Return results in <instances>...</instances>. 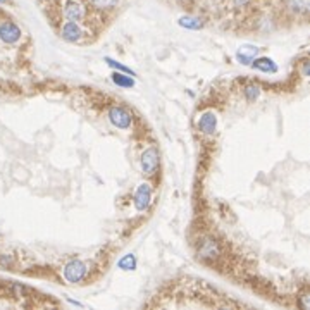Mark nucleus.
Wrapping results in <instances>:
<instances>
[{"label": "nucleus", "mask_w": 310, "mask_h": 310, "mask_svg": "<svg viewBox=\"0 0 310 310\" xmlns=\"http://www.w3.org/2000/svg\"><path fill=\"white\" fill-rule=\"evenodd\" d=\"M21 38V29H19L17 24L7 21L0 26V40L5 41V43H16V41Z\"/></svg>", "instance_id": "nucleus-3"}, {"label": "nucleus", "mask_w": 310, "mask_h": 310, "mask_svg": "<svg viewBox=\"0 0 310 310\" xmlns=\"http://www.w3.org/2000/svg\"><path fill=\"white\" fill-rule=\"evenodd\" d=\"M109 117L112 121V124L121 129H128L131 126V116L124 109H121V107H112L109 112Z\"/></svg>", "instance_id": "nucleus-4"}, {"label": "nucleus", "mask_w": 310, "mask_h": 310, "mask_svg": "<svg viewBox=\"0 0 310 310\" xmlns=\"http://www.w3.org/2000/svg\"><path fill=\"white\" fill-rule=\"evenodd\" d=\"M7 2V0H0V3H5Z\"/></svg>", "instance_id": "nucleus-18"}, {"label": "nucleus", "mask_w": 310, "mask_h": 310, "mask_svg": "<svg viewBox=\"0 0 310 310\" xmlns=\"http://www.w3.org/2000/svg\"><path fill=\"white\" fill-rule=\"evenodd\" d=\"M112 81L116 83V85L124 86V88H131L133 85H135V81H133L131 78H128V76H124V74H119V72L112 74Z\"/></svg>", "instance_id": "nucleus-10"}, {"label": "nucleus", "mask_w": 310, "mask_h": 310, "mask_svg": "<svg viewBox=\"0 0 310 310\" xmlns=\"http://www.w3.org/2000/svg\"><path fill=\"white\" fill-rule=\"evenodd\" d=\"M150 198H152L150 186L141 185L140 188H138L136 195H135V207L138 210H145L148 207V204H150Z\"/></svg>", "instance_id": "nucleus-6"}, {"label": "nucleus", "mask_w": 310, "mask_h": 310, "mask_svg": "<svg viewBox=\"0 0 310 310\" xmlns=\"http://www.w3.org/2000/svg\"><path fill=\"white\" fill-rule=\"evenodd\" d=\"M245 95L248 97V100H255V98L259 97V88L257 86H248L247 90H245Z\"/></svg>", "instance_id": "nucleus-15"}, {"label": "nucleus", "mask_w": 310, "mask_h": 310, "mask_svg": "<svg viewBox=\"0 0 310 310\" xmlns=\"http://www.w3.org/2000/svg\"><path fill=\"white\" fill-rule=\"evenodd\" d=\"M86 274V266L79 260H72L71 264H67L66 269H64V278L69 283H79Z\"/></svg>", "instance_id": "nucleus-1"}, {"label": "nucleus", "mask_w": 310, "mask_h": 310, "mask_svg": "<svg viewBox=\"0 0 310 310\" xmlns=\"http://www.w3.org/2000/svg\"><path fill=\"white\" fill-rule=\"evenodd\" d=\"M98 9H110L117 3V0H91Z\"/></svg>", "instance_id": "nucleus-14"}, {"label": "nucleus", "mask_w": 310, "mask_h": 310, "mask_svg": "<svg viewBox=\"0 0 310 310\" xmlns=\"http://www.w3.org/2000/svg\"><path fill=\"white\" fill-rule=\"evenodd\" d=\"M135 266H136V260L135 257H131V255H128V257H124L119 262V267L121 269H124V271H131V269H135Z\"/></svg>", "instance_id": "nucleus-13"}, {"label": "nucleus", "mask_w": 310, "mask_h": 310, "mask_svg": "<svg viewBox=\"0 0 310 310\" xmlns=\"http://www.w3.org/2000/svg\"><path fill=\"white\" fill-rule=\"evenodd\" d=\"M179 24L185 26V28H191V29H200L202 28V22L198 21V19H193V17H183L181 21H179Z\"/></svg>", "instance_id": "nucleus-11"}, {"label": "nucleus", "mask_w": 310, "mask_h": 310, "mask_svg": "<svg viewBox=\"0 0 310 310\" xmlns=\"http://www.w3.org/2000/svg\"><path fill=\"white\" fill-rule=\"evenodd\" d=\"M81 28H79V24L76 21H67L66 24H64L62 28V38L67 41H78L79 38H81Z\"/></svg>", "instance_id": "nucleus-7"}, {"label": "nucleus", "mask_w": 310, "mask_h": 310, "mask_svg": "<svg viewBox=\"0 0 310 310\" xmlns=\"http://www.w3.org/2000/svg\"><path fill=\"white\" fill-rule=\"evenodd\" d=\"M236 2H238V3H245L247 0H236Z\"/></svg>", "instance_id": "nucleus-17"}, {"label": "nucleus", "mask_w": 310, "mask_h": 310, "mask_svg": "<svg viewBox=\"0 0 310 310\" xmlns=\"http://www.w3.org/2000/svg\"><path fill=\"white\" fill-rule=\"evenodd\" d=\"M286 9L295 14H307L310 7V0H283Z\"/></svg>", "instance_id": "nucleus-9"}, {"label": "nucleus", "mask_w": 310, "mask_h": 310, "mask_svg": "<svg viewBox=\"0 0 310 310\" xmlns=\"http://www.w3.org/2000/svg\"><path fill=\"white\" fill-rule=\"evenodd\" d=\"M64 16H66L69 21L78 22L79 19H83V16H85V7L79 2H76V0H67L66 7H64Z\"/></svg>", "instance_id": "nucleus-5"}, {"label": "nucleus", "mask_w": 310, "mask_h": 310, "mask_svg": "<svg viewBox=\"0 0 310 310\" xmlns=\"http://www.w3.org/2000/svg\"><path fill=\"white\" fill-rule=\"evenodd\" d=\"M107 62H109V64H110V66H114V67H117V69H121V71H124V72H131V71H129V69H128V67H124V66H121V64H117V62H114V60H110V59H107ZM131 74H133V72H131Z\"/></svg>", "instance_id": "nucleus-16"}, {"label": "nucleus", "mask_w": 310, "mask_h": 310, "mask_svg": "<svg viewBox=\"0 0 310 310\" xmlns=\"http://www.w3.org/2000/svg\"><path fill=\"white\" fill-rule=\"evenodd\" d=\"M141 167H143L145 174H155L157 167H159V152H157V148L152 147L143 152V155H141Z\"/></svg>", "instance_id": "nucleus-2"}, {"label": "nucleus", "mask_w": 310, "mask_h": 310, "mask_svg": "<svg viewBox=\"0 0 310 310\" xmlns=\"http://www.w3.org/2000/svg\"><path fill=\"white\" fill-rule=\"evenodd\" d=\"M255 67L260 69V71H266V72H269V71H276V66L273 64V60H269V59H262V60H257V62L254 64Z\"/></svg>", "instance_id": "nucleus-12"}, {"label": "nucleus", "mask_w": 310, "mask_h": 310, "mask_svg": "<svg viewBox=\"0 0 310 310\" xmlns=\"http://www.w3.org/2000/svg\"><path fill=\"white\" fill-rule=\"evenodd\" d=\"M198 128H200V131L205 133V135H212V133L216 131V128H217L216 116H214L212 112L204 114V116L200 117V121H198Z\"/></svg>", "instance_id": "nucleus-8"}]
</instances>
